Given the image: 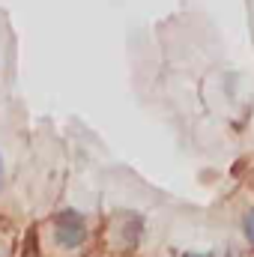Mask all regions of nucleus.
I'll return each mask as SVG.
<instances>
[{
    "mask_svg": "<svg viewBox=\"0 0 254 257\" xmlns=\"http://www.w3.org/2000/svg\"><path fill=\"white\" fill-rule=\"evenodd\" d=\"M51 230H54L57 248H63V251H78L87 242V236H90L87 218L78 209H60L54 215V221H51Z\"/></svg>",
    "mask_w": 254,
    "mask_h": 257,
    "instance_id": "f257e3e1",
    "label": "nucleus"
},
{
    "mask_svg": "<svg viewBox=\"0 0 254 257\" xmlns=\"http://www.w3.org/2000/svg\"><path fill=\"white\" fill-rule=\"evenodd\" d=\"M242 236H245L248 248L254 251V206H248V209L242 212Z\"/></svg>",
    "mask_w": 254,
    "mask_h": 257,
    "instance_id": "f03ea898",
    "label": "nucleus"
},
{
    "mask_svg": "<svg viewBox=\"0 0 254 257\" xmlns=\"http://www.w3.org/2000/svg\"><path fill=\"white\" fill-rule=\"evenodd\" d=\"M3 183H6V165H3V156H0V192H3Z\"/></svg>",
    "mask_w": 254,
    "mask_h": 257,
    "instance_id": "7ed1b4c3",
    "label": "nucleus"
},
{
    "mask_svg": "<svg viewBox=\"0 0 254 257\" xmlns=\"http://www.w3.org/2000/svg\"><path fill=\"white\" fill-rule=\"evenodd\" d=\"M183 257H212V254H203V251H186Z\"/></svg>",
    "mask_w": 254,
    "mask_h": 257,
    "instance_id": "20e7f679",
    "label": "nucleus"
},
{
    "mask_svg": "<svg viewBox=\"0 0 254 257\" xmlns=\"http://www.w3.org/2000/svg\"><path fill=\"white\" fill-rule=\"evenodd\" d=\"M227 257H230V254H227Z\"/></svg>",
    "mask_w": 254,
    "mask_h": 257,
    "instance_id": "39448f33",
    "label": "nucleus"
}]
</instances>
